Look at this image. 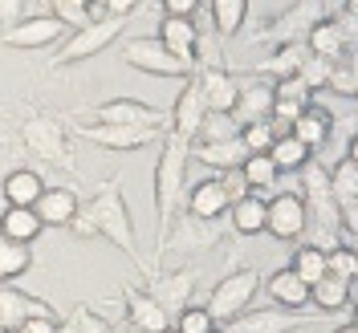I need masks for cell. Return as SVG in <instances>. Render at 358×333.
I'll return each instance as SVG.
<instances>
[{"label":"cell","mask_w":358,"mask_h":333,"mask_svg":"<svg viewBox=\"0 0 358 333\" xmlns=\"http://www.w3.org/2000/svg\"><path fill=\"white\" fill-rule=\"evenodd\" d=\"M334 333H355V325H350V317H346L342 325H334Z\"/></svg>","instance_id":"cell-56"},{"label":"cell","mask_w":358,"mask_h":333,"mask_svg":"<svg viewBox=\"0 0 358 333\" xmlns=\"http://www.w3.org/2000/svg\"><path fill=\"white\" fill-rule=\"evenodd\" d=\"M29 265H33L29 244H13V240H4V236H0V281L8 285V281H13V276H21Z\"/></svg>","instance_id":"cell-38"},{"label":"cell","mask_w":358,"mask_h":333,"mask_svg":"<svg viewBox=\"0 0 358 333\" xmlns=\"http://www.w3.org/2000/svg\"><path fill=\"white\" fill-rule=\"evenodd\" d=\"M196 82H200L208 114H232L236 110V98H241V77H236V73H228L224 66H208Z\"/></svg>","instance_id":"cell-12"},{"label":"cell","mask_w":358,"mask_h":333,"mask_svg":"<svg viewBox=\"0 0 358 333\" xmlns=\"http://www.w3.org/2000/svg\"><path fill=\"white\" fill-rule=\"evenodd\" d=\"M86 220L94 223V232H98V236L114 240L122 252H131V256H134V223H131V212H127V200H122V191H118L114 183H106V187L94 195Z\"/></svg>","instance_id":"cell-3"},{"label":"cell","mask_w":358,"mask_h":333,"mask_svg":"<svg viewBox=\"0 0 358 333\" xmlns=\"http://www.w3.org/2000/svg\"><path fill=\"white\" fill-rule=\"evenodd\" d=\"M138 0H106V17H131Z\"/></svg>","instance_id":"cell-49"},{"label":"cell","mask_w":358,"mask_h":333,"mask_svg":"<svg viewBox=\"0 0 358 333\" xmlns=\"http://www.w3.org/2000/svg\"><path fill=\"white\" fill-rule=\"evenodd\" d=\"M41 228L45 223L33 207H8V212L0 216V236L13 240V244H33V240L41 236Z\"/></svg>","instance_id":"cell-29"},{"label":"cell","mask_w":358,"mask_h":333,"mask_svg":"<svg viewBox=\"0 0 358 333\" xmlns=\"http://www.w3.org/2000/svg\"><path fill=\"white\" fill-rule=\"evenodd\" d=\"M0 333H8V330H0Z\"/></svg>","instance_id":"cell-60"},{"label":"cell","mask_w":358,"mask_h":333,"mask_svg":"<svg viewBox=\"0 0 358 333\" xmlns=\"http://www.w3.org/2000/svg\"><path fill=\"white\" fill-rule=\"evenodd\" d=\"M45 195V183L37 171H8L4 175V203L8 207H37Z\"/></svg>","instance_id":"cell-30"},{"label":"cell","mask_w":358,"mask_h":333,"mask_svg":"<svg viewBox=\"0 0 358 333\" xmlns=\"http://www.w3.org/2000/svg\"><path fill=\"white\" fill-rule=\"evenodd\" d=\"M159 41L167 45L176 57L196 66V49H200V24L192 17H163L159 21Z\"/></svg>","instance_id":"cell-22"},{"label":"cell","mask_w":358,"mask_h":333,"mask_svg":"<svg viewBox=\"0 0 358 333\" xmlns=\"http://www.w3.org/2000/svg\"><path fill=\"white\" fill-rule=\"evenodd\" d=\"M33 317H53L49 313V305L45 301H37V297H29V293L21 289H0V330H17V325H24V321H33Z\"/></svg>","instance_id":"cell-21"},{"label":"cell","mask_w":358,"mask_h":333,"mask_svg":"<svg viewBox=\"0 0 358 333\" xmlns=\"http://www.w3.org/2000/svg\"><path fill=\"white\" fill-rule=\"evenodd\" d=\"M334 94H342V98H350V102H358V89H355V77H350V66H346V57L334 66V73H330V86Z\"/></svg>","instance_id":"cell-43"},{"label":"cell","mask_w":358,"mask_h":333,"mask_svg":"<svg viewBox=\"0 0 358 333\" xmlns=\"http://www.w3.org/2000/svg\"><path fill=\"white\" fill-rule=\"evenodd\" d=\"M355 297H358V281H355Z\"/></svg>","instance_id":"cell-59"},{"label":"cell","mask_w":358,"mask_h":333,"mask_svg":"<svg viewBox=\"0 0 358 333\" xmlns=\"http://www.w3.org/2000/svg\"><path fill=\"white\" fill-rule=\"evenodd\" d=\"M241 179L248 183V191H252V195L273 200V187H277L281 171H277V163H273L268 155H248L245 167H241Z\"/></svg>","instance_id":"cell-32"},{"label":"cell","mask_w":358,"mask_h":333,"mask_svg":"<svg viewBox=\"0 0 358 333\" xmlns=\"http://www.w3.org/2000/svg\"><path fill=\"white\" fill-rule=\"evenodd\" d=\"M33 212H37L41 223H49V228H69V223L82 216V203H78V191H73V187H45V195L37 200Z\"/></svg>","instance_id":"cell-20"},{"label":"cell","mask_w":358,"mask_h":333,"mask_svg":"<svg viewBox=\"0 0 358 333\" xmlns=\"http://www.w3.org/2000/svg\"><path fill=\"white\" fill-rule=\"evenodd\" d=\"M301 203L310 212V228H326V232L342 236V203L330 183V167L322 158H310L301 167Z\"/></svg>","instance_id":"cell-2"},{"label":"cell","mask_w":358,"mask_h":333,"mask_svg":"<svg viewBox=\"0 0 358 333\" xmlns=\"http://www.w3.org/2000/svg\"><path fill=\"white\" fill-rule=\"evenodd\" d=\"M306 325L301 313H289V309H245L236 321H228L224 330L228 333H293Z\"/></svg>","instance_id":"cell-13"},{"label":"cell","mask_w":358,"mask_h":333,"mask_svg":"<svg viewBox=\"0 0 358 333\" xmlns=\"http://www.w3.org/2000/svg\"><path fill=\"white\" fill-rule=\"evenodd\" d=\"M257 289H261V272H257V268L228 272L220 285L212 289V297L203 301V309L212 313V321H216V325H228V321H236V317L252 305Z\"/></svg>","instance_id":"cell-4"},{"label":"cell","mask_w":358,"mask_h":333,"mask_svg":"<svg viewBox=\"0 0 358 333\" xmlns=\"http://www.w3.org/2000/svg\"><path fill=\"white\" fill-rule=\"evenodd\" d=\"M122 61L134 69H143V73H155V77H192V61H183L176 57L167 45L159 41V37H138V41H127L122 45Z\"/></svg>","instance_id":"cell-6"},{"label":"cell","mask_w":358,"mask_h":333,"mask_svg":"<svg viewBox=\"0 0 358 333\" xmlns=\"http://www.w3.org/2000/svg\"><path fill=\"white\" fill-rule=\"evenodd\" d=\"M342 13H346V17H358V0H346V4H342Z\"/></svg>","instance_id":"cell-54"},{"label":"cell","mask_w":358,"mask_h":333,"mask_svg":"<svg viewBox=\"0 0 358 333\" xmlns=\"http://www.w3.org/2000/svg\"><path fill=\"white\" fill-rule=\"evenodd\" d=\"M273 102H277V94H273V82L268 77H241V98H236L232 118L241 126L265 122V118H273Z\"/></svg>","instance_id":"cell-14"},{"label":"cell","mask_w":358,"mask_h":333,"mask_svg":"<svg viewBox=\"0 0 358 333\" xmlns=\"http://www.w3.org/2000/svg\"><path fill=\"white\" fill-rule=\"evenodd\" d=\"M346 66H350V77H355V89H358V53H346Z\"/></svg>","instance_id":"cell-53"},{"label":"cell","mask_w":358,"mask_h":333,"mask_svg":"<svg viewBox=\"0 0 358 333\" xmlns=\"http://www.w3.org/2000/svg\"><path fill=\"white\" fill-rule=\"evenodd\" d=\"M306 61H310V45H277V53L257 66V77L289 82V77H297V73L306 69Z\"/></svg>","instance_id":"cell-26"},{"label":"cell","mask_w":358,"mask_h":333,"mask_svg":"<svg viewBox=\"0 0 358 333\" xmlns=\"http://www.w3.org/2000/svg\"><path fill=\"white\" fill-rule=\"evenodd\" d=\"M342 232H346V236H358V200L342 203Z\"/></svg>","instance_id":"cell-48"},{"label":"cell","mask_w":358,"mask_h":333,"mask_svg":"<svg viewBox=\"0 0 358 333\" xmlns=\"http://www.w3.org/2000/svg\"><path fill=\"white\" fill-rule=\"evenodd\" d=\"M306 223H310V212H306L301 195L281 191V195L268 200V216H265L268 236H277V240H301L306 236Z\"/></svg>","instance_id":"cell-8"},{"label":"cell","mask_w":358,"mask_h":333,"mask_svg":"<svg viewBox=\"0 0 358 333\" xmlns=\"http://www.w3.org/2000/svg\"><path fill=\"white\" fill-rule=\"evenodd\" d=\"M338 24H342V33H346V49H350V53H358V17L338 13Z\"/></svg>","instance_id":"cell-47"},{"label":"cell","mask_w":358,"mask_h":333,"mask_svg":"<svg viewBox=\"0 0 358 333\" xmlns=\"http://www.w3.org/2000/svg\"><path fill=\"white\" fill-rule=\"evenodd\" d=\"M212 21L220 37H236L248 21V0H212Z\"/></svg>","instance_id":"cell-34"},{"label":"cell","mask_w":358,"mask_h":333,"mask_svg":"<svg viewBox=\"0 0 358 333\" xmlns=\"http://www.w3.org/2000/svg\"><path fill=\"white\" fill-rule=\"evenodd\" d=\"M73 325H78V333H114V325H106L102 317H94L90 309L78 313V317H73Z\"/></svg>","instance_id":"cell-45"},{"label":"cell","mask_w":358,"mask_h":333,"mask_svg":"<svg viewBox=\"0 0 358 333\" xmlns=\"http://www.w3.org/2000/svg\"><path fill=\"white\" fill-rule=\"evenodd\" d=\"M78 131H82V138L106 147V151H138L151 138H159L163 126H110V122H90V126H78Z\"/></svg>","instance_id":"cell-10"},{"label":"cell","mask_w":358,"mask_h":333,"mask_svg":"<svg viewBox=\"0 0 358 333\" xmlns=\"http://www.w3.org/2000/svg\"><path fill=\"white\" fill-rule=\"evenodd\" d=\"M313 57H322V61H342L350 49H346V33H342V24L338 17H322V21L310 29V37H306Z\"/></svg>","instance_id":"cell-27"},{"label":"cell","mask_w":358,"mask_h":333,"mask_svg":"<svg viewBox=\"0 0 358 333\" xmlns=\"http://www.w3.org/2000/svg\"><path fill=\"white\" fill-rule=\"evenodd\" d=\"M203 118H208V106H203L200 82H196V77H187V86L179 89L176 106H171V118H167L171 126H167V131H176V134H183V138H192V142H196Z\"/></svg>","instance_id":"cell-15"},{"label":"cell","mask_w":358,"mask_h":333,"mask_svg":"<svg viewBox=\"0 0 358 333\" xmlns=\"http://www.w3.org/2000/svg\"><path fill=\"white\" fill-rule=\"evenodd\" d=\"M334 66H338V61H322V57H313V53H310V61H306V69H301L297 77L310 86V94H317V89L330 86V73H334Z\"/></svg>","instance_id":"cell-42"},{"label":"cell","mask_w":358,"mask_h":333,"mask_svg":"<svg viewBox=\"0 0 358 333\" xmlns=\"http://www.w3.org/2000/svg\"><path fill=\"white\" fill-rule=\"evenodd\" d=\"M183 200H187V216H192V220H203V223H216L220 216H228V207H232V195L224 191L220 175L200 179Z\"/></svg>","instance_id":"cell-16"},{"label":"cell","mask_w":358,"mask_h":333,"mask_svg":"<svg viewBox=\"0 0 358 333\" xmlns=\"http://www.w3.org/2000/svg\"><path fill=\"white\" fill-rule=\"evenodd\" d=\"M151 297L159 301V309L171 317V325H176V317L187 305H192V293H196V268H176V272H159L155 281H151Z\"/></svg>","instance_id":"cell-9"},{"label":"cell","mask_w":358,"mask_h":333,"mask_svg":"<svg viewBox=\"0 0 358 333\" xmlns=\"http://www.w3.org/2000/svg\"><path fill=\"white\" fill-rule=\"evenodd\" d=\"M346 158H350V163H358V131L350 134V142H346Z\"/></svg>","instance_id":"cell-52"},{"label":"cell","mask_w":358,"mask_h":333,"mask_svg":"<svg viewBox=\"0 0 358 333\" xmlns=\"http://www.w3.org/2000/svg\"><path fill=\"white\" fill-rule=\"evenodd\" d=\"M62 29H66V24L57 21L53 13H49V17H24V21H17L4 33V41L17 45V49H45V45H53L62 37Z\"/></svg>","instance_id":"cell-18"},{"label":"cell","mask_w":358,"mask_h":333,"mask_svg":"<svg viewBox=\"0 0 358 333\" xmlns=\"http://www.w3.org/2000/svg\"><path fill=\"white\" fill-rule=\"evenodd\" d=\"M176 333H212L216 330V321H212V313L203 309V305H187V309L176 317Z\"/></svg>","instance_id":"cell-41"},{"label":"cell","mask_w":358,"mask_h":333,"mask_svg":"<svg viewBox=\"0 0 358 333\" xmlns=\"http://www.w3.org/2000/svg\"><path fill=\"white\" fill-rule=\"evenodd\" d=\"M326 272L330 276H342L346 285H355L358 281V248L338 244L334 252H326Z\"/></svg>","instance_id":"cell-40"},{"label":"cell","mask_w":358,"mask_h":333,"mask_svg":"<svg viewBox=\"0 0 358 333\" xmlns=\"http://www.w3.org/2000/svg\"><path fill=\"white\" fill-rule=\"evenodd\" d=\"M350 325H355V333H358V297L350 301Z\"/></svg>","instance_id":"cell-55"},{"label":"cell","mask_w":358,"mask_h":333,"mask_svg":"<svg viewBox=\"0 0 358 333\" xmlns=\"http://www.w3.org/2000/svg\"><path fill=\"white\" fill-rule=\"evenodd\" d=\"M265 293H268V301H273L277 309H289L293 313V309H306V305H310V285H306L289 265L277 268V272H268Z\"/></svg>","instance_id":"cell-19"},{"label":"cell","mask_w":358,"mask_h":333,"mask_svg":"<svg viewBox=\"0 0 358 333\" xmlns=\"http://www.w3.org/2000/svg\"><path fill=\"white\" fill-rule=\"evenodd\" d=\"M277 134H281V126H277L273 118H265V122H248V126H241V142H245L248 155H268V147L277 142Z\"/></svg>","instance_id":"cell-37"},{"label":"cell","mask_w":358,"mask_h":333,"mask_svg":"<svg viewBox=\"0 0 358 333\" xmlns=\"http://www.w3.org/2000/svg\"><path fill=\"white\" fill-rule=\"evenodd\" d=\"M212 333H228V330H224V325H216V330H212Z\"/></svg>","instance_id":"cell-58"},{"label":"cell","mask_w":358,"mask_h":333,"mask_svg":"<svg viewBox=\"0 0 358 333\" xmlns=\"http://www.w3.org/2000/svg\"><path fill=\"white\" fill-rule=\"evenodd\" d=\"M265 216H268V200H261V195H245V200H236L228 207V220H232L236 236H261Z\"/></svg>","instance_id":"cell-28"},{"label":"cell","mask_w":358,"mask_h":333,"mask_svg":"<svg viewBox=\"0 0 358 333\" xmlns=\"http://www.w3.org/2000/svg\"><path fill=\"white\" fill-rule=\"evenodd\" d=\"M94 122H110V126H171L167 114H159L151 102H134V98H118V102H102L94 106Z\"/></svg>","instance_id":"cell-11"},{"label":"cell","mask_w":358,"mask_h":333,"mask_svg":"<svg viewBox=\"0 0 358 333\" xmlns=\"http://www.w3.org/2000/svg\"><path fill=\"white\" fill-rule=\"evenodd\" d=\"M330 183H334L338 203H355L358 200V163L342 155L338 163H330Z\"/></svg>","instance_id":"cell-36"},{"label":"cell","mask_w":358,"mask_h":333,"mask_svg":"<svg viewBox=\"0 0 358 333\" xmlns=\"http://www.w3.org/2000/svg\"><path fill=\"white\" fill-rule=\"evenodd\" d=\"M167 333H176V330H167Z\"/></svg>","instance_id":"cell-61"},{"label":"cell","mask_w":358,"mask_h":333,"mask_svg":"<svg viewBox=\"0 0 358 333\" xmlns=\"http://www.w3.org/2000/svg\"><path fill=\"white\" fill-rule=\"evenodd\" d=\"M13 333H62V325H57L53 317H33V321H24V325H17Z\"/></svg>","instance_id":"cell-46"},{"label":"cell","mask_w":358,"mask_h":333,"mask_svg":"<svg viewBox=\"0 0 358 333\" xmlns=\"http://www.w3.org/2000/svg\"><path fill=\"white\" fill-rule=\"evenodd\" d=\"M192 158H200L212 171L228 175V171H241V167H245L248 151H245L241 138H228V142H192Z\"/></svg>","instance_id":"cell-25"},{"label":"cell","mask_w":358,"mask_h":333,"mask_svg":"<svg viewBox=\"0 0 358 333\" xmlns=\"http://www.w3.org/2000/svg\"><path fill=\"white\" fill-rule=\"evenodd\" d=\"M322 17H330V13H326V0H293L289 8H281L257 37H261V41H277V45H306L310 29L322 21Z\"/></svg>","instance_id":"cell-5"},{"label":"cell","mask_w":358,"mask_h":333,"mask_svg":"<svg viewBox=\"0 0 358 333\" xmlns=\"http://www.w3.org/2000/svg\"><path fill=\"white\" fill-rule=\"evenodd\" d=\"M114 333H143V330H134L131 321H122V325H118V330H114Z\"/></svg>","instance_id":"cell-57"},{"label":"cell","mask_w":358,"mask_h":333,"mask_svg":"<svg viewBox=\"0 0 358 333\" xmlns=\"http://www.w3.org/2000/svg\"><path fill=\"white\" fill-rule=\"evenodd\" d=\"M268 158L277 163V171H301V167L313 158V151L301 142V138H293L289 131H281L277 134V142L268 147Z\"/></svg>","instance_id":"cell-33"},{"label":"cell","mask_w":358,"mask_h":333,"mask_svg":"<svg viewBox=\"0 0 358 333\" xmlns=\"http://www.w3.org/2000/svg\"><path fill=\"white\" fill-rule=\"evenodd\" d=\"M122 29H127V17H98V21L82 24V29L66 41V49L57 53V61H86L94 53H102Z\"/></svg>","instance_id":"cell-7"},{"label":"cell","mask_w":358,"mask_h":333,"mask_svg":"<svg viewBox=\"0 0 358 333\" xmlns=\"http://www.w3.org/2000/svg\"><path fill=\"white\" fill-rule=\"evenodd\" d=\"M228 138H241V122L232 114H208L196 134V142H228Z\"/></svg>","instance_id":"cell-39"},{"label":"cell","mask_w":358,"mask_h":333,"mask_svg":"<svg viewBox=\"0 0 358 333\" xmlns=\"http://www.w3.org/2000/svg\"><path fill=\"white\" fill-rule=\"evenodd\" d=\"M127 321L143 333H167L171 330V317L159 309V301L151 293H143V289H127Z\"/></svg>","instance_id":"cell-23"},{"label":"cell","mask_w":358,"mask_h":333,"mask_svg":"<svg viewBox=\"0 0 358 333\" xmlns=\"http://www.w3.org/2000/svg\"><path fill=\"white\" fill-rule=\"evenodd\" d=\"M24 138H29V147H33L41 158H49V163H66V151H62L66 142H62L57 122H49V118H33L29 131H24Z\"/></svg>","instance_id":"cell-31"},{"label":"cell","mask_w":358,"mask_h":333,"mask_svg":"<svg viewBox=\"0 0 358 333\" xmlns=\"http://www.w3.org/2000/svg\"><path fill=\"white\" fill-rule=\"evenodd\" d=\"M159 4H163L167 17H192V21H196V13H200L203 0H159Z\"/></svg>","instance_id":"cell-44"},{"label":"cell","mask_w":358,"mask_h":333,"mask_svg":"<svg viewBox=\"0 0 358 333\" xmlns=\"http://www.w3.org/2000/svg\"><path fill=\"white\" fill-rule=\"evenodd\" d=\"M310 301L317 317H330V313H350V301H355V285H346L342 276H322L317 285H310Z\"/></svg>","instance_id":"cell-24"},{"label":"cell","mask_w":358,"mask_h":333,"mask_svg":"<svg viewBox=\"0 0 358 333\" xmlns=\"http://www.w3.org/2000/svg\"><path fill=\"white\" fill-rule=\"evenodd\" d=\"M21 8H24V0H0V21H17L21 17Z\"/></svg>","instance_id":"cell-50"},{"label":"cell","mask_w":358,"mask_h":333,"mask_svg":"<svg viewBox=\"0 0 358 333\" xmlns=\"http://www.w3.org/2000/svg\"><path fill=\"white\" fill-rule=\"evenodd\" d=\"M57 4H66V8H78V13H90V8H94V0H57Z\"/></svg>","instance_id":"cell-51"},{"label":"cell","mask_w":358,"mask_h":333,"mask_svg":"<svg viewBox=\"0 0 358 333\" xmlns=\"http://www.w3.org/2000/svg\"><path fill=\"white\" fill-rule=\"evenodd\" d=\"M289 268L306 281V285H317V281L326 276V252H322V248H313V244H297V248H293Z\"/></svg>","instance_id":"cell-35"},{"label":"cell","mask_w":358,"mask_h":333,"mask_svg":"<svg viewBox=\"0 0 358 333\" xmlns=\"http://www.w3.org/2000/svg\"><path fill=\"white\" fill-rule=\"evenodd\" d=\"M187 158H192V138L167 131L163 138V155L155 167V207H159V244L167 240V232L176 228V212L187 195Z\"/></svg>","instance_id":"cell-1"},{"label":"cell","mask_w":358,"mask_h":333,"mask_svg":"<svg viewBox=\"0 0 358 333\" xmlns=\"http://www.w3.org/2000/svg\"><path fill=\"white\" fill-rule=\"evenodd\" d=\"M334 126H338L334 114L326 110V106H317V102H310L306 110L297 114V122L289 126V134H293V138H301V142L313 151V158H317V151L334 138Z\"/></svg>","instance_id":"cell-17"}]
</instances>
